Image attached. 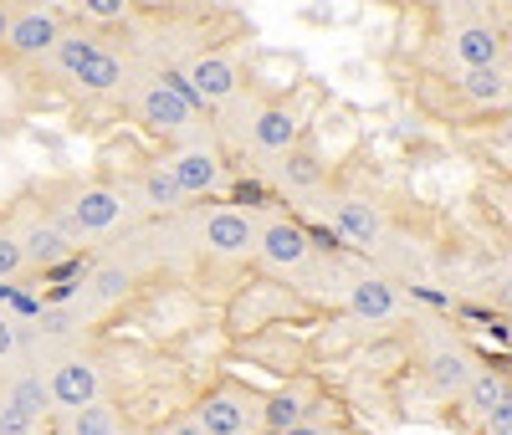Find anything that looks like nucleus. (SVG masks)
Here are the masks:
<instances>
[{"label":"nucleus","instance_id":"1","mask_svg":"<svg viewBox=\"0 0 512 435\" xmlns=\"http://www.w3.org/2000/svg\"><path fill=\"white\" fill-rule=\"evenodd\" d=\"M52 215L62 221V231L72 241H88V236H113L118 226L134 221V190H123V185H72L62 195V205H52Z\"/></svg>","mask_w":512,"mask_h":435},{"label":"nucleus","instance_id":"2","mask_svg":"<svg viewBox=\"0 0 512 435\" xmlns=\"http://www.w3.org/2000/svg\"><path fill=\"white\" fill-rule=\"evenodd\" d=\"M52 62H57V72H62L67 82H77L82 93H93V98H118V93H128V87H134L128 67L103 47L98 36H82V31H62Z\"/></svg>","mask_w":512,"mask_h":435},{"label":"nucleus","instance_id":"3","mask_svg":"<svg viewBox=\"0 0 512 435\" xmlns=\"http://www.w3.org/2000/svg\"><path fill=\"white\" fill-rule=\"evenodd\" d=\"M134 113L144 128H154V134L164 139H190L195 134V118H200V103L190 98V87L180 72H154L134 87Z\"/></svg>","mask_w":512,"mask_h":435},{"label":"nucleus","instance_id":"4","mask_svg":"<svg viewBox=\"0 0 512 435\" xmlns=\"http://www.w3.org/2000/svg\"><path fill=\"white\" fill-rule=\"evenodd\" d=\"M313 251H318L313 246V231L303 221H292V215H267V221H256V261H262L267 272L303 277Z\"/></svg>","mask_w":512,"mask_h":435},{"label":"nucleus","instance_id":"5","mask_svg":"<svg viewBox=\"0 0 512 435\" xmlns=\"http://www.w3.org/2000/svg\"><path fill=\"white\" fill-rule=\"evenodd\" d=\"M195 246L216 261H246L256 256V221L236 205H210L195 215Z\"/></svg>","mask_w":512,"mask_h":435},{"label":"nucleus","instance_id":"6","mask_svg":"<svg viewBox=\"0 0 512 435\" xmlns=\"http://www.w3.org/2000/svg\"><path fill=\"white\" fill-rule=\"evenodd\" d=\"M169 164V174L180 180V190L190 195V200H205V195H221L226 190V180H231V169H226V154L210 144L205 134H190L175 154L164 159Z\"/></svg>","mask_w":512,"mask_h":435},{"label":"nucleus","instance_id":"7","mask_svg":"<svg viewBox=\"0 0 512 435\" xmlns=\"http://www.w3.org/2000/svg\"><path fill=\"white\" fill-rule=\"evenodd\" d=\"M180 77H185V87H190V98L200 103V113H205V108H226V103H236V93H241V67H236L226 52H200V57H190Z\"/></svg>","mask_w":512,"mask_h":435},{"label":"nucleus","instance_id":"8","mask_svg":"<svg viewBox=\"0 0 512 435\" xmlns=\"http://www.w3.org/2000/svg\"><path fill=\"white\" fill-rule=\"evenodd\" d=\"M62 16L52 6H16L11 11V26H6V52L16 57H52L57 52V41H62Z\"/></svg>","mask_w":512,"mask_h":435},{"label":"nucleus","instance_id":"9","mask_svg":"<svg viewBox=\"0 0 512 435\" xmlns=\"http://www.w3.org/2000/svg\"><path fill=\"white\" fill-rule=\"evenodd\" d=\"M47 384H52V395H57L62 410H82V405L103 400V369H98V359H88V354H62V359H52V364H47Z\"/></svg>","mask_w":512,"mask_h":435},{"label":"nucleus","instance_id":"10","mask_svg":"<svg viewBox=\"0 0 512 435\" xmlns=\"http://www.w3.org/2000/svg\"><path fill=\"white\" fill-rule=\"evenodd\" d=\"M16 236H21V251L31 261V272H52L77 251V241L62 231V221L47 210V215H21L16 221Z\"/></svg>","mask_w":512,"mask_h":435},{"label":"nucleus","instance_id":"11","mask_svg":"<svg viewBox=\"0 0 512 435\" xmlns=\"http://www.w3.org/2000/svg\"><path fill=\"white\" fill-rule=\"evenodd\" d=\"M256 400L251 389H236V384H221V389H210V395L200 400L195 420L210 430V435H246L256 425Z\"/></svg>","mask_w":512,"mask_h":435},{"label":"nucleus","instance_id":"12","mask_svg":"<svg viewBox=\"0 0 512 435\" xmlns=\"http://www.w3.org/2000/svg\"><path fill=\"white\" fill-rule=\"evenodd\" d=\"M297 134H303V123H297V113H292L287 103H262V108H251V118H246L251 149L267 154V159L287 154V149L297 144Z\"/></svg>","mask_w":512,"mask_h":435},{"label":"nucleus","instance_id":"13","mask_svg":"<svg viewBox=\"0 0 512 435\" xmlns=\"http://www.w3.org/2000/svg\"><path fill=\"white\" fill-rule=\"evenodd\" d=\"M333 231L344 236L349 246H359V251H374L384 241V215L364 195H338L333 200Z\"/></svg>","mask_w":512,"mask_h":435},{"label":"nucleus","instance_id":"14","mask_svg":"<svg viewBox=\"0 0 512 435\" xmlns=\"http://www.w3.org/2000/svg\"><path fill=\"white\" fill-rule=\"evenodd\" d=\"M344 302H349V313L364 318V323H384V318L400 313L395 282H384V277H374V272H359V277L344 287Z\"/></svg>","mask_w":512,"mask_h":435},{"label":"nucleus","instance_id":"15","mask_svg":"<svg viewBox=\"0 0 512 435\" xmlns=\"http://www.w3.org/2000/svg\"><path fill=\"white\" fill-rule=\"evenodd\" d=\"M139 287V272L128 267V261H98V267L88 272V282H82V302L98 313V308H118V302H128Z\"/></svg>","mask_w":512,"mask_h":435},{"label":"nucleus","instance_id":"16","mask_svg":"<svg viewBox=\"0 0 512 435\" xmlns=\"http://www.w3.org/2000/svg\"><path fill=\"white\" fill-rule=\"evenodd\" d=\"M185 190H180V180L169 174V164H149L144 174H139V190H134V205H144V210H154V215H175V210H185Z\"/></svg>","mask_w":512,"mask_h":435},{"label":"nucleus","instance_id":"17","mask_svg":"<svg viewBox=\"0 0 512 435\" xmlns=\"http://www.w3.org/2000/svg\"><path fill=\"white\" fill-rule=\"evenodd\" d=\"M425 374H431V384L441 389V395H461V389L472 384L477 364H472V354H466V348H456V343H436V348H431V359H425Z\"/></svg>","mask_w":512,"mask_h":435},{"label":"nucleus","instance_id":"18","mask_svg":"<svg viewBox=\"0 0 512 435\" xmlns=\"http://www.w3.org/2000/svg\"><path fill=\"white\" fill-rule=\"evenodd\" d=\"M323 159L308 149V144H292L287 154H277V180H282V190H292V195H313V190H323Z\"/></svg>","mask_w":512,"mask_h":435},{"label":"nucleus","instance_id":"19","mask_svg":"<svg viewBox=\"0 0 512 435\" xmlns=\"http://www.w3.org/2000/svg\"><path fill=\"white\" fill-rule=\"evenodd\" d=\"M451 57L461 62V72L466 67H492V62H502V36L492 26H456L451 31Z\"/></svg>","mask_w":512,"mask_h":435},{"label":"nucleus","instance_id":"20","mask_svg":"<svg viewBox=\"0 0 512 435\" xmlns=\"http://www.w3.org/2000/svg\"><path fill=\"white\" fill-rule=\"evenodd\" d=\"M0 400H11L16 410H26L31 420H47L52 410H57V395H52V384L47 379H41V374H16L11 384H6V395H0Z\"/></svg>","mask_w":512,"mask_h":435},{"label":"nucleus","instance_id":"21","mask_svg":"<svg viewBox=\"0 0 512 435\" xmlns=\"http://www.w3.org/2000/svg\"><path fill=\"white\" fill-rule=\"evenodd\" d=\"M308 415V400H303V389H272V395L262 400V405H256V425H262V430H292L297 420H303Z\"/></svg>","mask_w":512,"mask_h":435},{"label":"nucleus","instance_id":"22","mask_svg":"<svg viewBox=\"0 0 512 435\" xmlns=\"http://www.w3.org/2000/svg\"><path fill=\"white\" fill-rule=\"evenodd\" d=\"M88 318H93V308L82 297L77 302H47V308H36V333L41 338H72Z\"/></svg>","mask_w":512,"mask_h":435},{"label":"nucleus","instance_id":"23","mask_svg":"<svg viewBox=\"0 0 512 435\" xmlns=\"http://www.w3.org/2000/svg\"><path fill=\"white\" fill-rule=\"evenodd\" d=\"M507 395H512V384L502 374H492V369H477L472 384L461 389V400H466V410H472V415H492Z\"/></svg>","mask_w":512,"mask_h":435},{"label":"nucleus","instance_id":"24","mask_svg":"<svg viewBox=\"0 0 512 435\" xmlns=\"http://www.w3.org/2000/svg\"><path fill=\"white\" fill-rule=\"evenodd\" d=\"M461 93L472 98V103H502V98H507V77H502L497 62H492V67H466Z\"/></svg>","mask_w":512,"mask_h":435},{"label":"nucleus","instance_id":"25","mask_svg":"<svg viewBox=\"0 0 512 435\" xmlns=\"http://www.w3.org/2000/svg\"><path fill=\"white\" fill-rule=\"evenodd\" d=\"M67 430H72V435H118V410H113L108 400H93V405L72 410Z\"/></svg>","mask_w":512,"mask_h":435},{"label":"nucleus","instance_id":"26","mask_svg":"<svg viewBox=\"0 0 512 435\" xmlns=\"http://www.w3.org/2000/svg\"><path fill=\"white\" fill-rule=\"evenodd\" d=\"M21 272H31V261L21 251V236H16V226L0 221V282H16Z\"/></svg>","mask_w":512,"mask_h":435},{"label":"nucleus","instance_id":"27","mask_svg":"<svg viewBox=\"0 0 512 435\" xmlns=\"http://www.w3.org/2000/svg\"><path fill=\"white\" fill-rule=\"evenodd\" d=\"M72 6L88 21H98V26H118L128 11H134V0H72Z\"/></svg>","mask_w":512,"mask_h":435},{"label":"nucleus","instance_id":"28","mask_svg":"<svg viewBox=\"0 0 512 435\" xmlns=\"http://www.w3.org/2000/svg\"><path fill=\"white\" fill-rule=\"evenodd\" d=\"M41 420H31L26 410H16L11 400H0V435H36Z\"/></svg>","mask_w":512,"mask_h":435},{"label":"nucleus","instance_id":"29","mask_svg":"<svg viewBox=\"0 0 512 435\" xmlns=\"http://www.w3.org/2000/svg\"><path fill=\"white\" fill-rule=\"evenodd\" d=\"M21 354V323L11 313H0V364H11Z\"/></svg>","mask_w":512,"mask_h":435},{"label":"nucleus","instance_id":"30","mask_svg":"<svg viewBox=\"0 0 512 435\" xmlns=\"http://www.w3.org/2000/svg\"><path fill=\"white\" fill-rule=\"evenodd\" d=\"M482 435H512V395L492 415H482Z\"/></svg>","mask_w":512,"mask_h":435},{"label":"nucleus","instance_id":"31","mask_svg":"<svg viewBox=\"0 0 512 435\" xmlns=\"http://www.w3.org/2000/svg\"><path fill=\"white\" fill-rule=\"evenodd\" d=\"M492 302H497V308H502V313H512V272L492 282Z\"/></svg>","mask_w":512,"mask_h":435},{"label":"nucleus","instance_id":"32","mask_svg":"<svg viewBox=\"0 0 512 435\" xmlns=\"http://www.w3.org/2000/svg\"><path fill=\"white\" fill-rule=\"evenodd\" d=\"M164 435H210V430H205V425H200L195 415H185V420H175V425H169Z\"/></svg>","mask_w":512,"mask_h":435},{"label":"nucleus","instance_id":"33","mask_svg":"<svg viewBox=\"0 0 512 435\" xmlns=\"http://www.w3.org/2000/svg\"><path fill=\"white\" fill-rule=\"evenodd\" d=\"M282 435H333V430H328V425H318V420H308V415H303V420H297V425H292V430H282Z\"/></svg>","mask_w":512,"mask_h":435},{"label":"nucleus","instance_id":"34","mask_svg":"<svg viewBox=\"0 0 512 435\" xmlns=\"http://www.w3.org/2000/svg\"><path fill=\"white\" fill-rule=\"evenodd\" d=\"M6 26H11V6L0 0V47H6Z\"/></svg>","mask_w":512,"mask_h":435},{"label":"nucleus","instance_id":"35","mask_svg":"<svg viewBox=\"0 0 512 435\" xmlns=\"http://www.w3.org/2000/svg\"><path fill=\"white\" fill-rule=\"evenodd\" d=\"M502 139H507V144H512V118H507V128H502Z\"/></svg>","mask_w":512,"mask_h":435},{"label":"nucleus","instance_id":"36","mask_svg":"<svg viewBox=\"0 0 512 435\" xmlns=\"http://www.w3.org/2000/svg\"><path fill=\"white\" fill-rule=\"evenodd\" d=\"M502 215H507V226H512V200H507V205H502Z\"/></svg>","mask_w":512,"mask_h":435},{"label":"nucleus","instance_id":"37","mask_svg":"<svg viewBox=\"0 0 512 435\" xmlns=\"http://www.w3.org/2000/svg\"><path fill=\"white\" fill-rule=\"evenodd\" d=\"M52 435H72V430H52Z\"/></svg>","mask_w":512,"mask_h":435},{"label":"nucleus","instance_id":"38","mask_svg":"<svg viewBox=\"0 0 512 435\" xmlns=\"http://www.w3.org/2000/svg\"><path fill=\"white\" fill-rule=\"evenodd\" d=\"M246 435H251V430H246Z\"/></svg>","mask_w":512,"mask_h":435}]
</instances>
